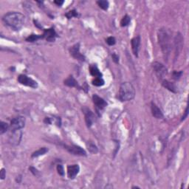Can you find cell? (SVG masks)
Instances as JSON below:
<instances>
[{
    "instance_id": "6da1fadb",
    "label": "cell",
    "mask_w": 189,
    "mask_h": 189,
    "mask_svg": "<svg viewBox=\"0 0 189 189\" xmlns=\"http://www.w3.org/2000/svg\"><path fill=\"white\" fill-rule=\"evenodd\" d=\"M25 16L19 12H9L2 17V21L6 25L14 30H20L25 25Z\"/></svg>"
},
{
    "instance_id": "7a4b0ae2",
    "label": "cell",
    "mask_w": 189,
    "mask_h": 189,
    "mask_svg": "<svg viewBox=\"0 0 189 189\" xmlns=\"http://www.w3.org/2000/svg\"><path fill=\"white\" fill-rule=\"evenodd\" d=\"M171 34L169 30L166 29V27L159 29L157 33V38H158V42L160 46L161 50L163 52V55L165 60H168L171 50Z\"/></svg>"
},
{
    "instance_id": "3957f363",
    "label": "cell",
    "mask_w": 189,
    "mask_h": 189,
    "mask_svg": "<svg viewBox=\"0 0 189 189\" xmlns=\"http://www.w3.org/2000/svg\"><path fill=\"white\" fill-rule=\"evenodd\" d=\"M135 96V89L129 82H124L120 86L118 98L121 101H129Z\"/></svg>"
},
{
    "instance_id": "277c9868",
    "label": "cell",
    "mask_w": 189,
    "mask_h": 189,
    "mask_svg": "<svg viewBox=\"0 0 189 189\" xmlns=\"http://www.w3.org/2000/svg\"><path fill=\"white\" fill-rule=\"evenodd\" d=\"M152 67L158 79H163L165 76L167 75V68L163 64L159 63L158 61H154L152 62Z\"/></svg>"
},
{
    "instance_id": "5b68a950",
    "label": "cell",
    "mask_w": 189,
    "mask_h": 189,
    "mask_svg": "<svg viewBox=\"0 0 189 189\" xmlns=\"http://www.w3.org/2000/svg\"><path fill=\"white\" fill-rule=\"evenodd\" d=\"M26 124V119L25 117L22 116H19V117H14L13 119L11 120L10 121V128L11 131L13 130H18L23 129L25 126Z\"/></svg>"
},
{
    "instance_id": "8992f818",
    "label": "cell",
    "mask_w": 189,
    "mask_h": 189,
    "mask_svg": "<svg viewBox=\"0 0 189 189\" xmlns=\"http://www.w3.org/2000/svg\"><path fill=\"white\" fill-rule=\"evenodd\" d=\"M17 80L19 84L24 85V86H29V87L33 88V89H36L38 87V83L35 80L31 79L26 75H20Z\"/></svg>"
},
{
    "instance_id": "52a82bcc",
    "label": "cell",
    "mask_w": 189,
    "mask_h": 189,
    "mask_svg": "<svg viewBox=\"0 0 189 189\" xmlns=\"http://www.w3.org/2000/svg\"><path fill=\"white\" fill-rule=\"evenodd\" d=\"M64 149H65L69 153L76 156H86V152L84 149L76 145H63Z\"/></svg>"
},
{
    "instance_id": "ba28073f",
    "label": "cell",
    "mask_w": 189,
    "mask_h": 189,
    "mask_svg": "<svg viewBox=\"0 0 189 189\" xmlns=\"http://www.w3.org/2000/svg\"><path fill=\"white\" fill-rule=\"evenodd\" d=\"M82 111L84 114L85 122H86V126H87L88 128H90L92 126H93L95 121V114L86 107H83Z\"/></svg>"
},
{
    "instance_id": "9c48e42d",
    "label": "cell",
    "mask_w": 189,
    "mask_h": 189,
    "mask_svg": "<svg viewBox=\"0 0 189 189\" xmlns=\"http://www.w3.org/2000/svg\"><path fill=\"white\" fill-rule=\"evenodd\" d=\"M22 138V132L21 129L11 131L9 137V143L13 145H18L20 143Z\"/></svg>"
},
{
    "instance_id": "30bf717a",
    "label": "cell",
    "mask_w": 189,
    "mask_h": 189,
    "mask_svg": "<svg viewBox=\"0 0 189 189\" xmlns=\"http://www.w3.org/2000/svg\"><path fill=\"white\" fill-rule=\"evenodd\" d=\"M70 55L73 57L74 58H75L76 60L81 61H85V56L84 55H83L82 53H81L80 52V44L77 43V44H74L73 46L71 47L70 49Z\"/></svg>"
},
{
    "instance_id": "8fae6325",
    "label": "cell",
    "mask_w": 189,
    "mask_h": 189,
    "mask_svg": "<svg viewBox=\"0 0 189 189\" xmlns=\"http://www.w3.org/2000/svg\"><path fill=\"white\" fill-rule=\"evenodd\" d=\"M42 36L43 39H45L49 42H54L56 38L58 37V34L56 33L53 27H50L48 29H44Z\"/></svg>"
},
{
    "instance_id": "7c38bea8",
    "label": "cell",
    "mask_w": 189,
    "mask_h": 189,
    "mask_svg": "<svg viewBox=\"0 0 189 189\" xmlns=\"http://www.w3.org/2000/svg\"><path fill=\"white\" fill-rule=\"evenodd\" d=\"M93 100L95 106L96 107L97 111L103 110L107 106V101L96 94L93 95Z\"/></svg>"
},
{
    "instance_id": "4fadbf2b",
    "label": "cell",
    "mask_w": 189,
    "mask_h": 189,
    "mask_svg": "<svg viewBox=\"0 0 189 189\" xmlns=\"http://www.w3.org/2000/svg\"><path fill=\"white\" fill-rule=\"evenodd\" d=\"M140 41H141V38H140V35L133 38L131 41V49H132L133 54H134L136 57H138V53H139L140 47Z\"/></svg>"
},
{
    "instance_id": "5bb4252c",
    "label": "cell",
    "mask_w": 189,
    "mask_h": 189,
    "mask_svg": "<svg viewBox=\"0 0 189 189\" xmlns=\"http://www.w3.org/2000/svg\"><path fill=\"white\" fill-rule=\"evenodd\" d=\"M80 171V166L78 164L70 165L67 166V175L68 177L71 180L75 179V177Z\"/></svg>"
},
{
    "instance_id": "9a60e30c",
    "label": "cell",
    "mask_w": 189,
    "mask_h": 189,
    "mask_svg": "<svg viewBox=\"0 0 189 189\" xmlns=\"http://www.w3.org/2000/svg\"><path fill=\"white\" fill-rule=\"evenodd\" d=\"M151 110H152V114L155 118L157 119H163V118L164 115L163 114L162 111L160 110V109L157 107L154 102L151 103Z\"/></svg>"
},
{
    "instance_id": "2e32d148",
    "label": "cell",
    "mask_w": 189,
    "mask_h": 189,
    "mask_svg": "<svg viewBox=\"0 0 189 189\" xmlns=\"http://www.w3.org/2000/svg\"><path fill=\"white\" fill-rule=\"evenodd\" d=\"M64 83H65V85L69 86V87H75L79 89H82V87L80 86V85L79 84V83H78V81H76V80L75 79V78H74L72 75L69 76L67 79L65 80Z\"/></svg>"
},
{
    "instance_id": "e0dca14e",
    "label": "cell",
    "mask_w": 189,
    "mask_h": 189,
    "mask_svg": "<svg viewBox=\"0 0 189 189\" xmlns=\"http://www.w3.org/2000/svg\"><path fill=\"white\" fill-rule=\"evenodd\" d=\"M89 72L93 77L95 78H102L103 77V74L100 72L99 69L98 68L96 65H93L89 67Z\"/></svg>"
},
{
    "instance_id": "ac0fdd59",
    "label": "cell",
    "mask_w": 189,
    "mask_h": 189,
    "mask_svg": "<svg viewBox=\"0 0 189 189\" xmlns=\"http://www.w3.org/2000/svg\"><path fill=\"white\" fill-rule=\"evenodd\" d=\"M162 85L164 86L166 89H167L169 91L172 92V93H177V87L175 86L174 84L173 83L170 82L169 81H167V80H163L162 81Z\"/></svg>"
},
{
    "instance_id": "d6986e66",
    "label": "cell",
    "mask_w": 189,
    "mask_h": 189,
    "mask_svg": "<svg viewBox=\"0 0 189 189\" xmlns=\"http://www.w3.org/2000/svg\"><path fill=\"white\" fill-rule=\"evenodd\" d=\"M48 151H49V149H48L47 148H46V147L40 148L39 150L36 151V152H34L33 153L31 154V157H32V158H36V157H39V156L44 155L45 154L47 153Z\"/></svg>"
},
{
    "instance_id": "ffe728a7",
    "label": "cell",
    "mask_w": 189,
    "mask_h": 189,
    "mask_svg": "<svg viewBox=\"0 0 189 189\" xmlns=\"http://www.w3.org/2000/svg\"><path fill=\"white\" fill-rule=\"evenodd\" d=\"M43 39L42 35H36V34H32V35L29 36L28 37L26 38V41L27 42H35V41H38V40Z\"/></svg>"
},
{
    "instance_id": "44dd1931",
    "label": "cell",
    "mask_w": 189,
    "mask_h": 189,
    "mask_svg": "<svg viewBox=\"0 0 189 189\" xmlns=\"http://www.w3.org/2000/svg\"><path fill=\"white\" fill-rule=\"evenodd\" d=\"M97 4H98V6L103 10H108L109 6H110V3H109V2L107 1V0H99V1L97 2Z\"/></svg>"
},
{
    "instance_id": "7402d4cb",
    "label": "cell",
    "mask_w": 189,
    "mask_h": 189,
    "mask_svg": "<svg viewBox=\"0 0 189 189\" xmlns=\"http://www.w3.org/2000/svg\"><path fill=\"white\" fill-rule=\"evenodd\" d=\"M92 84L95 86H102L105 84L104 80L103 78H95L92 81Z\"/></svg>"
},
{
    "instance_id": "603a6c76",
    "label": "cell",
    "mask_w": 189,
    "mask_h": 189,
    "mask_svg": "<svg viewBox=\"0 0 189 189\" xmlns=\"http://www.w3.org/2000/svg\"><path fill=\"white\" fill-rule=\"evenodd\" d=\"M131 17L129 15H125L121 21V27H126V26L129 25L130 22H131Z\"/></svg>"
},
{
    "instance_id": "cb8c5ba5",
    "label": "cell",
    "mask_w": 189,
    "mask_h": 189,
    "mask_svg": "<svg viewBox=\"0 0 189 189\" xmlns=\"http://www.w3.org/2000/svg\"><path fill=\"white\" fill-rule=\"evenodd\" d=\"M86 146H87L88 150H89V152H91L92 154H97L98 152V147L95 145L94 143H91V142H89V143H86Z\"/></svg>"
},
{
    "instance_id": "d4e9b609",
    "label": "cell",
    "mask_w": 189,
    "mask_h": 189,
    "mask_svg": "<svg viewBox=\"0 0 189 189\" xmlns=\"http://www.w3.org/2000/svg\"><path fill=\"white\" fill-rule=\"evenodd\" d=\"M10 126L4 121H1L0 123V135H3L9 129Z\"/></svg>"
},
{
    "instance_id": "484cf974",
    "label": "cell",
    "mask_w": 189,
    "mask_h": 189,
    "mask_svg": "<svg viewBox=\"0 0 189 189\" xmlns=\"http://www.w3.org/2000/svg\"><path fill=\"white\" fill-rule=\"evenodd\" d=\"M65 16L67 17L68 19H72L73 18V17H78L79 16V13H78L77 10L73 9L72 10H70L69 12H67V13H65Z\"/></svg>"
},
{
    "instance_id": "4316f807",
    "label": "cell",
    "mask_w": 189,
    "mask_h": 189,
    "mask_svg": "<svg viewBox=\"0 0 189 189\" xmlns=\"http://www.w3.org/2000/svg\"><path fill=\"white\" fill-rule=\"evenodd\" d=\"M182 75H183V71H174L172 73V79H174L175 81H177L180 79Z\"/></svg>"
},
{
    "instance_id": "83f0119b",
    "label": "cell",
    "mask_w": 189,
    "mask_h": 189,
    "mask_svg": "<svg viewBox=\"0 0 189 189\" xmlns=\"http://www.w3.org/2000/svg\"><path fill=\"white\" fill-rule=\"evenodd\" d=\"M56 169H57V171H58V174H59L60 176H61V177L65 176V169H64V167L62 165H61V164L57 165Z\"/></svg>"
},
{
    "instance_id": "f1b7e54d",
    "label": "cell",
    "mask_w": 189,
    "mask_h": 189,
    "mask_svg": "<svg viewBox=\"0 0 189 189\" xmlns=\"http://www.w3.org/2000/svg\"><path fill=\"white\" fill-rule=\"evenodd\" d=\"M106 41H107V43L110 45V46H113V45L115 44L116 39L115 38L113 37V36H110V37L107 38Z\"/></svg>"
},
{
    "instance_id": "f546056e",
    "label": "cell",
    "mask_w": 189,
    "mask_h": 189,
    "mask_svg": "<svg viewBox=\"0 0 189 189\" xmlns=\"http://www.w3.org/2000/svg\"><path fill=\"white\" fill-rule=\"evenodd\" d=\"M112 60H113V61L114 62L115 64H119V55L117 54H116L115 53H113L112 54Z\"/></svg>"
},
{
    "instance_id": "4dcf8cb0",
    "label": "cell",
    "mask_w": 189,
    "mask_h": 189,
    "mask_svg": "<svg viewBox=\"0 0 189 189\" xmlns=\"http://www.w3.org/2000/svg\"><path fill=\"white\" fill-rule=\"evenodd\" d=\"M29 170H30V171H31V173H32L34 176H36V175H38V174H39V171H38L36 168L33 167V166H31V167L29 168Z\"/></svg>"
},
{
    "instance_id": "1f68e13d",
    "label": "cell",
    "mask_w": 189,
    "mask_h": 189,
    "mask_svg": "<svg viewBox=\"0 0 189 189\" xmlns=\"http://www.w3.org/2000/svg\"><path fill=\"white\" fill-rule=\"evenodd\" d=\"M188 107H187L186 108H185L184 114H183V115L182 116V117H181V121H185V118H186V117H188Z\"/></svg>"
},
{
    "instance_id": "d6a6232c",
    "label": "cell",
    "mask_w": 189,
    "mask_h": 189,
    "mask_svg": "<svg viewBox=\"0 0 189 189\" xmlns=\"http://www.w3.org/2000/svg\"><path fill=\"white\" fill-rule=\"evenodd\" d=\"M5 177H6V171L5 169H2L0 171V178L1 180H5Z\"/></svg>"
},
{
    "instance_id": "836d02e7",
    "label": "cell",
    "mask_w": 189,
    "mask_h": 189,
    "mask_svg": "<svg viewBox=\"0 0 189 189\" xmlns=\"http://www.w3.org/2000/svg\"><path fill=\"white\" fill-rule=\"evenodd\" d=\"M44 122L46 124H51L53 122V119L50 118V117H45L44 120Z\"/></svg>"
},
{
    "instance_id": "e575fe53",
    "label": "cell",
    "mask_w": 189,
    "mask_h": 189,
    "mask_svg": "<svg viewBox=\"0 0 189 189\" xmlns=\"http://www.w3.org/2000/svg\"><path fill=\"white\" fill-rule=\"evenodd\" d=\"M64 2H64L63 0H59V1H58V0H55L54 1L55 4L58 5V6H61V5L64 4Z\"/></svg>"
},
{
    "instance_id": "d590c367",
    "label": "cell",
    "mask_w": 189,
    "mask_h": 189,
    "mask_svg": "<svg viewBox=\"0 0 189 189\" xmlns=\"http://www.w3.org/2000/svg\"><path fill=\"white\" fill-rule=\"evenodd\" d=\"M140 188V187H138V186H133V187H132V188Z\"/></svg>"
}]
</instances>
